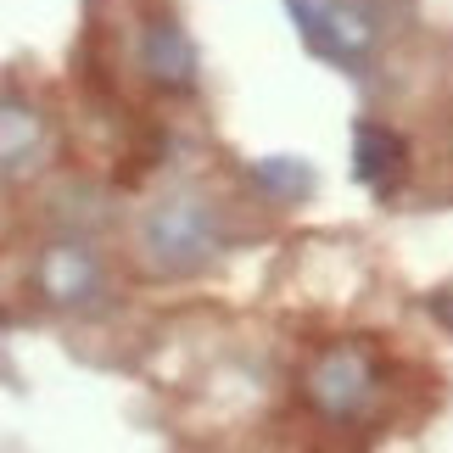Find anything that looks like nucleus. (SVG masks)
Listing matches in <instances>:
<instances>
[{"label":"nucleus","instance_id":"nucleus-3","mask_svg":"<svg viewBox=\"0 0 453 453\" xmlns=\"http://www.w3.org/2000/svg\"><path fill=\"white\" fill-rule=\"evenodd\" d=\"M297 17V34L313 57L336 62V67H358L375 50V17L358 0H286Z\"/></svg>","mask_w":453,"mask_h":453},{"label":"nucleus","instance_id":"nucleus-2","mask_svg":"<svg viewBox=\"0 0 453 453\" xmlns=\"http://www.w3.org/2000/svg\"><path fill=\"white\" fill-rule=\"evenodd\" d=\"M224 235H219V207L202 202V196H168L157 202L151 213L141 219V264L151 274H168V280H180V274H196L219 257Z\"/></svg>","mask_w":453,"mask_h":453},{"label":"nucleus","instance_id":"nucleus-8","mask_svg":"<svg viewBox=\"0 0 453 453\" xmlns=\"http://www.w3.org/2000/svg\"><path fill=\"white\" fill-rule=\"evenodd\" d=\"M252 180L274 190V196H303V190L313 185L308 163H297V157H264V163H252Z\"/></svg>","mask_w":453,"mask_h":453},{"label":"nucleus","instance_id":"nucleus-1","mask_svg":"<svg viewBox=\"0 0 453 453\" xmlns=\"http://www.w3.org/2000/svg\"><path fill=\"white\" fill-rule=\"evenodd\" d=\"M297 392L325 426H358L375 414L380 392H387V364L370 342H325L303 364Z\"/></svg>","mask_w":453,"mask_h":453},{"label":"nucleus","instance_id":"nucleus-9","mask_svg":"<svg viewBox=\"0 0 453 453\" xmlns=\"http://www.w3.org/2000/svg\"><path fill=\"white\" fill-rule=\"evenodd\" d=\"M426 308H431V319H437V325H448V330H453V291H437V297H431Z\"/></svg>","mask_w":453,"mask_h":453},{"label":"nucleus","instance_id":"nucleus-4","mask_svg":"<svg viewBox=\"0 0 453 453\" xmlns=\"http://www.w3.org/2000/svg\"><path fill=\"white\" fill-rule=\"evenodd\" d=\"M34 286H40V297L50 308H67V313H84L101 303V291H107V269H101V257L90 241L79 235H62L50 241L40 252V264H34Z\"/></svg>","mask_w":453,"mask_h":453},{"label":"nucleus","instance_id":"nucleus-7","mask_svg":"<svg viewBox=\"0 0 453 453\" xmlns=\"http://www.w3.org/2000/svg\"><path fill=\"white\" fill-rule=\"evenodd\" d=\"M45 151V112L34 101L0 96V173H23Z\"/></svg>","mask_w":453,"mask_h":453},{"label":"nucleus","instance_id":"nucleus-5","mask_svg":"<svg viewBox=\"0 0 453 453\" xmlns=\"http://www.w3.org/2000/svg\"><path fill=\"white\" fill-rule=\"evenodd\" d=\"M141 67L157 90L168 96H190L196 90V45H190V34L173 23V17H157L141 40Z\"/></svg>","mask_w":453,"mask_h":453},{"label":"nucleus","instance_id":"nucleus-6","mask_svg":"<svg viewBox=\"0 0 453 453\" xmlns=\"http://www.w3.org/2000/svg\"><path fill=\"white\" fill-rule=\"evenodd\" d=\"M353 173L358 185H370L375 196H392L409 173V146L403 134L387 129V124H358L353 129Z\"/></svg>","mask_w":453,"mask_h":453}]
</instances>
